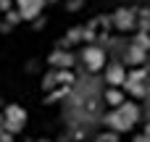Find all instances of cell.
<instances>
[{
    "label": "cell",
    "mask_w": 150,
    "mask_h": 142,
    "mask_svg": "<svg viewBox=\"0 0 150 142\" xmlns=\"http://www.w3.org/2000/svg\"><path fill=\"white\" fill-rule=\"evenodd\" d=\"M137 116H140V111H137V105L134 103H121L119 108H116V113H111V126L113 129H119V132H124V129H129L134 121H137Z\"/></svg>",
    "instance_id": "6da1fadb"
},
{
    "label": "cell",
    "mask_w": 150,
    "mask_h": 142,
    "mask_svg": "<svg viewBox=\"0 0 150 142\" xmlns=\"http://www.w3.org/2000/svg\"><path fill=\"white\" fill-rule=\"evenodd\" d=\"M145 137H148V140H150V124H148V132H145Z\"/></svg>",
    "instance_id": "5bb4252c"
},
{
    "label": "cell",
    "mask_w": 150,
    "mask_h": 142,
    "mask_svg": "<svg viewBox=\"0 0 150 142\" xmlns=\"http://www.w3.org/2000/svg\"><path fill=\"white\" fill-rule=\"evenodd\" d=\"M42 3L45 0H18V13L26 16V18H34L42 11Z\"/></svg>",
    "instance_id": "5b68a950"
},
{
    "label": "cell",
    "mask_w": 150,
    "mask_h": 142,
    "mask_svg": "<svg viewBox=\"0 0 150 142\" xmlns=\"http://www.w3.org/2000/svg\"><path fill=\"white\" fill-rule=\"evenodd\" d=\"M105 100H108L111 105H121V103H124V95H121L119 90H111V92L105 95Z\"/></svg>",
    "instance_id": "9c48e42d"
},
{
    "label": "cell",
    "mask_w": 150,
    "mask_h": 142,
    "mask_svg": "<svg viewBox=\"0 0 150 142\" xmlns=\"http://www.w3.org/2000/svg\"><path fill=\"white\" fill-rule=\"evenodd\" d=\"M134 142H150V140H148V137H145V134H142V137H137V140H134Z\"/></svg>",
    "instance_id": "4fadbf2b"
},
{
    "label": "cell",
    "mask_w": 150,
    "mask_h": 142,
    "mask_svg": "<svg viewBox=\"0 0 150 142\" xmlns=\"http://www.w3.org/2000/svg\"><path fill=\"white\" fill-rule=\"evenodd\" d=\"M3 126H5V121H3V119H0V132H3Z\"/></svg>",
    "instance_id": "9a60e30c"
},
{
    "label": "cell",
    "mask_w": 150,
    "mask_h": 142,
    "mask_svg": "<svg viewBox=\"0 0 150 142\" xmlns=\"http://www.w3.org/2000/svg\"><path fill=\"white\" fill-rule=\"evenodd\" d=\"M79 5H82V0H71V3H69V8H71V11H76Z\"/></svg>",
    "instance_id": "8fae6325"
},
{
    "label": "cell",
    "mask_w": 150,
    "mask_h": 142,
    "mask_svg": "<svg viewBox=\"0 0 150 142\" xmlns=\"http://www.w3.org/2000/svg\"><path fill=\"white\" fill-rule=\"evenodd\" d=\"M105 79H108V82H111L113 87L124 84V82H127V71H124V66H119V63L108 66V69H105Z\"/></svg>",
    "instance_id": "8992f818"
},
{
    "label": "cell",
    "mask_w": 150,
    "mask_h": 142,
    "mask_svg": "<svg viewBox=\"0 0 150 142\" xmlns=\"http://www.w3.org/2000/svg\"><path fill=\"white\" fill-rule=\"evenodd\" d=\"M50 63H53V66H58V69H69V66L74 63V58H71L69 53L58 50V53H53V55H50Z\"/></svg>",
    "instance_id": "52a82bcc"
},
{
    "label": "cell",
    "mask_w": 150,
    "mask_h": 142,
    "mask_svg": "<svg viewBox=\"0 0 150 142\" xmlns=\"http://www.w3.org/2000/svg\"><path fill=\"white\" fill-rule=\"evenodd\" d=\"M134 45H137L140 50H148V47H150V37L145 34V32H142V34H137V40H134Z\"/></svg>",
    "instance_id": "30bf717a"
},
{
    "label": "cell",
    "mask_w": 150,
    "mask_h": 142,
    "mask_svg": "<svg viewBox=\"0 0 150 142\" xmlns=\"http://www.w3.org/2000/svg\"><path fill=\"white\" fill-rule=\"evenodd\" d=\"M24 121H26V113H24L18 105H11V108L5 111V129H8V132H18V129L24 126Z\"/></svg>",
    "instance_id": "7a4b0ae2"
},
{
    "label": "cell",
    "mask_w": 150,
    "mask_h": 142,
    "mask_svg": "<svg viewBox=\"0 0 150 142\" xmlns=\"http://www.w3.org/2000/svg\"><path fill=\"white\" fill-rule=\"evenodd\" d=\"M113 24H116V29H121V32L132 29V26L137 24V18H134V11H129V8H119V11L113 13Z\"/></svg>",
    "instance_id": "277c9868"
},
{
    "label": "cell",
    "mask_w": 150,
    "mask_h": 142,
    "mask_svg": "<svg viewBox=\"0 0 150 142\" xmlns=\"http://www.w3.org/2000/svg\"><path fill=\"white\" fill-rule=\"evenodd\" d=\"M145 61V50H140L137 45H132L129 50H127V63H134V66H140Z\"/></svg>",
    "instance_id": "ba28073f"
},
{
    "label": "cell",
    "mask_w": 150,
    "mask_h": 142,
    "mask_svg": "<svg viewBox=\"0 0 150 142\" xmlns=\"http://www.w3.org/2000/svg\"><path fill=\"white\" fill-rule=\"evenodd\" d=\"M8 5H11V0H0V8L3 11H8Z\"/></svg>",
    "instance_id": "7c38bea8"
},
{
    "label": "cell",
    "mask_w": 150,
    "mask_h": 142,
    "mask_svg": "<svg viewBox=\"0 0 150 142\" xmlns=\"http://www.w3.org/2000/svg\"><path fill=\"white\" fill-rule=\"evenodd\" d=\"M82 58H84V63L92 69V71H98L103 63H105V53L98 47V45H90V47H84V53H82Z\"/></svg>",
    "instance_id": "3957f363"
}]
</instances>
